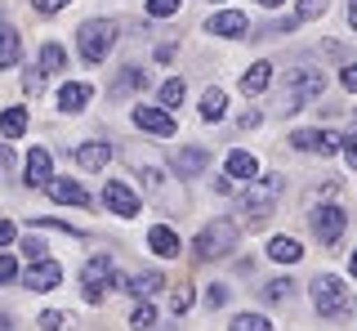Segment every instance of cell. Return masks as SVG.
<instances>
[{"mask_svg": "<svg viewBox=\"0 0 357 331\" xmlns=\"http://www.w3.org/2000/svg\"><path fill=\"white\" fill-rule=\"evenodd\" d=\"M170 309H174V314H188V309H192V291H188V286H174V291H170Z\"/></svg>", "mask_w": 357, "mask_h": 331, "instance_id": "836d02e7", "label": "cell"}, {"mask_svg": "<svg viewBox=\"0 0 357 331\" xmlns=\"http://www.w3.org/2000/svg\"><path fill=\"white\" fill-rule=\"evenodd\" d=\"M107 161H112V143H103V139H89L76 148V166H85V170H103Z\"/></svg>", "mask_w": 357, "mask_h": 331, "instance_id": "9a60e30c", "label": "cell"}, {"mask_svg": "<svg viewBox=\"0 0 357 331\" xmlns=\"http://www.w3.org/2000/svg\"><path fill=\"white\" fill-rule=\"evenodd\" d=\"M344 228H349V211H344V206H321V211H312V237H317L321 247H335V242L344 237Z\"/></svg>", "mask_w": 357, "mask_h": 331, "instance_id": "52a82bcc", "label": "cell"}, {"mask_svg": "<svg viewBox=\"0 0 357 331\" xmlns=\"http://www.w3.org/2000/svg\"><path fill=\"white\" fill-rule=\"evenodd\" d=\"M312 304H317L321 318H349L353 314V291L340 278H331V273H317V282H312Z\"/></svg>", "mask_w": 357, "mask_h": 331, "instance_id": "277c9868", "label": "cell"}, {"mask_svg": "<svg viewBox=\"0 0 357 331\" xmlns=\"http://www.w3.org/2000/svg\"><path fill=\"white\" fill-rule=\"evenodd\" d=\"M14 233H18V228H14V224H9V219H0V251H5V247H9V242H14Z\"/></svg>", "mask_w": 357, "mask_h": 331, "instance_id": "7bdbcfd3", "label": "cell"}, {"mask_svg": "<svg viewBox=\"0 0 357 331\" xmlns=\"http://www.w3.org/2000/svg\"><path fill=\"white\" fill-rule=\"evenodd\" d=\"M206 166H210V152H206V148H197V143H192V148H178V152H174V170H178V179H192V175L206 170Z\"/></svg>", "mask_w": 357, "mask_h": 331, "instance_id": "5bb4252c", "label": "cell"}, {"mask_svg": "<svg viewBox=\"0 0 357 331\" xmlns=\"http://www.w3.org/2000/svg\"><path fill=\"white\" fill-rule=\"evenodd\" d=\"M22 251H27V260H31V264H36V260H45V247H40L36 237H27V242H22Z\"/></svg>", "mask_w": 357, "mask_h": 331, "instance_id": "60d3db41", "label": "cell"}, {"mask_svg": "<svg viewBox=\"0 0 357 331\" xmlns=\"http://www.w3.org/2000/svg\"><path fill=\"white\" fill-rule=\"evenodd\" d=\"M290 291H295V282H290V278H273V282L264 286V300L268 304H282V300H290Z\"/></svg>", "mask_w": 357, "mask_h": 331, "instance_id": "4316f807", "label": "cell"}, {"mask_svg": "<svg viewBox=\"0 0 357 331\" xmlns=\"http://www.w3.org/2000/svg\"><path fill=\"white\" fill-rule=\"evenodd\" d=\"M134 126L148 130V135H161V139H170L174 130H178V126H174V117L165 112V108H148V103L134 108Z\"/></svg>", "mask_w": 357, "mask_h": 331, "instance_id": "30bf717a", "label": "cell"}, {"mask_svg": "<svg viewBox=\"0 0 357 331\" xmlns=\"http://www.w3.org/2000/svg\"><path fill=\"white\" fill-rule=\"evenodd\" d=\"M326 5H331V0H299V23H304V18H321V14H326Z\"/></svg>", "mask_w": 357, "mask_h": 331, "instance_id": "d6a6232c", "label": "cell"}, {"mask_svg": "<svg viewBox=\"0 0 357 331\" xmlns=\"http://www.w3.org/2000/svg\"><path fill=\"white\" fill-rule=\"evenodd\" d=\"M259 5H264V9H277V5H286V0H259Z\"/></svg>", "mask_w": 357, "mask_h": 331, "instance_id": "7dc6e473", "label": "cell"}, {"mask_svg": "<svg viewBox=\"0 0 357 331\" xmlns=\"http://www.w3.org/2000/svg\"><path fill=\"white\" fill-rule=\"evenodd\" d=\"M156 286H165L161 273H139V278H130V291H134V295H152Z\"/></svg>", "mask_w": 357, "mask_h": 331, "instance_id": "f1b7e54d", "label": "cell"}, {"mask_svg": "<svg viewBox=\"0 0 357 331\" xmlns=\"http://www.w3.org/2000/svg\"><path fill=\"white\" fill-rule=\"evenodd\" d=\"M9 166H14V148H9V143H0V170H9Z\"/></svg>", "mask_w": 357, "mask_h": 331, "instance_id": "ee69618b", "label": "cell"}, {"mask_svg": "<svg viewBox=\"0 0 357 331\" xmlns=\"http://www.w3.org/2000/svg\"><path fill=\"white\" fill-rule=\"evenodd\" d=\"M228 112V94L219 90V85H210L206 94H201V121H223Z\"/></svg>", "mask_w": 357, "mask_h": 331, "instance_id": "44dd1931", "label": "cell"}, {"mask_svg": "<svg viewBox=\"0 0 357 331\" xmlns=\"http://www.w3.org/2000/svg\"><path fill=\"white\" fill-rule=\"evenodd\" d=\"M290 143H295L299 152H321V157H335V152H340V135H335V130H295Z\"/></svg>", "mask_w": 357, "mask_h": 331, "instance_id": "9c48e42d", "label": "cell"}, {"mask_svg": "<svg viewBox=\"0 0 357 331\" xmlns=\"http://www.w3.org/2000/svg\"><path fill=\"white\" fill-rule=\"evenodd\" d=\"M89 98H94V90H89L85 81H67L63 90H59V108H63V112H81Z\"/></svg>", "mask_w": 357, "mask_h": 331, "instance_id": "d6986e66", "label": "cell"}, {"mask_svg": "<svg viewBox=\"0 0 357 331\" xmlns=\"http://www.w3.org/2000/svg\"><path fill=\"white\" fill-rule=\"evenodd\" d=\"M268 81H273V63H250V68L241 72V94H245V98L264 94Z\"/></svg>", "mask_w": 357, "mask_h": 331, "instance_id": "e0dca14e", "label": "cell"}, {"mask_svg": "<svg viewBox=\"0 0 357 331\" xmlns=\"http://www.w3.org/2000/svg\"><path fill=\"white\" fill-rule=\"evenodd\" d=\"M130 327H134V331H152V327H156V309H152L148 300H143V304L130 314Z\"/></svg>", "mask_w": 357, "mask_h": 331, "instance_id": "f546056e", "label": "cell"}, {"mask_svg": "<svg viewBox=\"0 0 357 331\" xmlns=\"http://www.w3.org/2000/svg\"><path fill=\"white\" fill-rule=\"evenodd\" d=\"M321 94H326V76L317 68H295V72H286L282 112H299L304 103H312V98H321Z\"/></svg>", "mask_w": 357, "mask_h": 331, "instance_id": "3957f363", "label": "cell"}, {"mask_svg": "<svg viewBox=\"0 0 357 331\" xmlns=\"http://www.w3.org/2000/svg\"><path fill=\"white\" fill-rule=\"evenodd\" d=\"M268 256H273L277 264H295L299 256H304V247H299L295 237H273L268 242Z\"/></svg>", "mask_w": 357, "mask_h": 331, "instance_id": "cb8c5ba5", "label": "cell"}, {"mask_svg": "<svg viewBox=\"0 0 357 331\" xmlns=\"http://www.w3.org/2000/svg\"><path fill=\"white\" fill-rule=\"evenodd\" d=\"M178 103H183V81H178V76H170V81L161 85V108L170 112V108H178Z\"/></svg>", "mask_w": 357, "mask_h": 331, "instance_id": "83f0119b", "label": "cell"}, {"mask_svg": "<svg viewBox=\"0 0 357 331\" xmlns=\"http://www.w3.org/2000/svg\"><path fill=\"white\" fill-rule=\"evenodd\" d=\"M103 206H107L112 215H121V219H134L143 202H139V193H134L130 184H121V179H107V184H103Z\"/></svg>", "mask_w": 357, "mask_h": 331, "instance_id": "ba28073f", "label": "cell"}, {"mask_svg": "<svg viewBox=\"0 0 357 331\" xmlns=\"http://www.w3.org/2000/svg\"><path fill=\"white\" fill-rule=\"evenodd\" d=\"M81 286H85V300L89 304H98L112 286H121V273L112 269V256H94V260H89L85 269H81Z\"/></svg>", "mask_w": 357, "mask_h": 331, "instance_id": "8992f818", "label": "cell"}, {"mask_svg": "<svg viewBox=\"0 0 357 331\" xmlns=\"http://www.w3.org/2000/svg\"><path fill=\"white\" fill-rule=\"evenodd\" d=\"M259 121H264V117L255 112V108H250V112H241V126H245V130H250V126H259Z\"/></svg>", "mask_w": 357, "mask_h": 331, "instance_id": "f6af8a7d", "label": "cell"}, {"mask_svg": "<svg viewBox=\"0 0 357 331\" xmlns=\"http://www.w3.org/2000/svg\"><path fill=\"white\" fill-rule=\"evenodd\" d=\"M349 23L357 27V0H353V5H349Z\"/></svg>", "mask_w": 357, "mask_h": 331, "instance_id": "bcb514c9", "label": "cell"}, {"mask_svg": "<svg viewBox=\"0 0 357 331\" xmlns=\"http://www.w3.org/2000/svg\"><path fill=\"white\" fill-rule=\"evenodd\" d=\"M14 278H18V260L0 251V286H5V282H14Z\"/></svg>", "mask_w": 357, "mask_h": 331, "instance_id": "d590c367", "label": "cell"}, {"mask_svg": "<svg viewBox=\"0 0 357 331\" xmlns=\"http://www.w3.org/2000/svg\"><path fill=\"white\" fill-rule=\"evenodd\" d=\"M50 179H54L50 152H45V148H31V152H27V179H22V184H27V189H45Z\"/></svg>", "mask_w": 357, "mask_h": 331, "instance_id": "4fadbf2b", "label": "cell"}, {"mask_svg": "<svg viewBox=\"0 0 357 331\" xmlns=\"http://www.w3.org/2000/svg\"><path fill=\"white\" fill-rule=\"evenodd\" d=\"M0 135H5V139H22V135H27V108H5V112H0Z\"/></svg>", "mask_w": 357, "mask_h": 331, "instance_id": "7402d4cb", "label": "cell"}, {"mask_svg": "<svg viewBox=\"0 0 357 331\" xmlns=\"http://www.w3.org/2000/svg\"><path fill=\"white\" fill-rule=\"evenodd\" d=\"M349 269H353V278H357V251H353V260H349Z\"/></svg>", "mask_w": 357, "mask_h": 331, "instance_id": "c3c4849f", "label": "cell"}, {"mask_svg": "<svg viewBox=\"0 0 357 331\" xmlns=\"http://www.w3.org/2000/svg\"><path fill=\"white\" fill-rule=\"evenodd\" d=\"M139 85H148V72H139V68H126V76H121V81L112 85V94H126V90H139Z\"/></svg>", "mask_w": 357, "mask_h": 331, "instance_id": "4dcf8cb0", "label": "cell"}, {"mask_svg": "<svg viewBox=\"0 0 357 331\" xmlns=\"http://www.w3.org/2000/svg\"><path fill=\"white\" fill-rule=\"evenodd\" d=\"M148 247H152L161 260H174L178 251H183V242H178V233H174V228L156 224V228H148Z\"/></svg>", "mask_w": 357, "mask_h": 331, "instance_id": "2e32d148", "label": "cell"}, {"mask_svg": "<svg viewBox=\"0 0 357 331\" xmlns=\"http://www.w3.org/2000/svg\"><path fill=\"white\" fill-rule=\"evenodd\" d=\"M340 148H344V161H349L353 170H357V130H353V135H344V139H340Z\"/></svg>", "mask_w": 357, "mask_h": 331, "instance_id": "74e56055", "label": "cell"}, {"mask_svg": "<svg viewBox=\"0 0 357 331\" xmlns=\"http://www.w3.org/2000/svg\"><path fill=\"white\" fill-rule=\"evenodd\" d=\"M18 54H22L18 31L9 27V23H0V68H14V63H18Z\"/></svg>", "mask_w": 357, "mask_h": 331, "instance_id": "603a6c76", "label": "cell"}, {"mask_svg": "<svg viewBox=\"0 0 357 331\" xmlns=\"http://www.w3.org/2000/svg\"><path fill=\"white\" fill-rule=\"evenodd\" d=\"M22 90H27V94H40V90H45V76H40V68H27V76H22Z\"/></svg>", "mask_w": 357, "mask_h": 331, "instance_id": "8d00e7d4", "label": "cell"}, {"mask_svg": "<svg viewBox=\"0 0 357 331\" xmlns=\"http://www.w3.org/2000/svg\"><path fill=\"white\" fill-rule=\"evenodd\" d=\"M210 36H245L250 31V18L241 9H223V14H210Z\"/></svg>", "mask_w": 357, "mask_h": 331, "instance_id": "7c38bea8", "label": "cell"}, {"mask_svg": "<svg viewBox=\"0 0 357 331\" xmlns=\"http://www.w3.org/2000/svg\"><path fill=\"white\" fill-rule=\"evenodd\" d=\"M76 50L85 63H107V54L116 50V23L112 18H89L76 31Z\"/></svg>", "mask_w": 357, "mask_h": 331, "instance_id": "7a4b0ae2", "label": "cell"}, {"mask_svg": "<svg viewBox=\"0 0 357 331\" xmlns=\"http://www.w3.org/2000/svg\"><path fill=\"white\" fill-rule=\"evenodd\" d=\"M63 68H67L63 45H45L40 50V76H54V72H63Z\"/></svg>", "mask_w": 357, "mask_h": 331, "instance_id": "d4e9b609", "label": "cell"}, {"mask_svg": "<svg viewBox=\"0 0 357 331\" xmlns=\"http://www.w3.org/2000/svg\"><path fill=\"white\" fill-rule=\"evenodd\" d=\"M282 189H286V175H259V179L245 189V197H241V215H245V224H264V219H273Z\"/></svg>", "mask_w": 357, "mask_h": 331, "instance_id": "6da1fadb", "label": "cell"}, {"mask_svg": "<svg viewBox=\"0 0 357 331\" xmlns=\"http://www.w3.org/2000/svg\"><path fill=\"white\" fill-rule=\"evenodd\" d=\"M45 189H50V197H54V202H63V206H85V202H89L85 189H81L76 179H50Z\"/></svg>", "mask_w": 357, "mask_h": 331, "instance_id": "ac0fdd59", "label": "cell"}, {"mask_svg": "<svg viewBox=\"0 0 357 331\" xmlns=\"http://www.w3.org/2000/svg\"><path fill=\"white\" fill-rule=\"evenodd\" d=\"M59 282H63V264H59V260H50V256L36 260L27 273H22V286H31V291H54Z\"/></svg>", "mask_w": 357, "mask_h": 331, "instance_id": "8fae6325", "label": "cell"}, {"mask_svg": "<svg viewBox=\"0 0 357 331\" xmlns=\"http://www.w3.org/2000/svg\"><path fill=\"white\" fill-rule=\"evenodd\" d=\"M148 14L152 18H170V14H178V0H148Z\"/></svg>", "mask_w": 357, "mask_h": 331, "instance_id": "e575fe53", "label": "cell"}, {"mask_svg": "<svg viewBox=\"0 0 357 331\" xmlns=\"http://www.w3.org/2000/svg\"><path fill=\"white\" fill-rule=\"evenodd\" d=\"M340 81H344V90H353V94H357V63H349V68H344Z\"/></svg>", "mask_w": 357, "mask_h": 331, "instance_id": "b9f144b4", "label": "cell"}, {"mask_svg": "<svg viewBox=\"0 0 357 331\" xmlns=\"http://www.w3.org/2000/svg\"><path fill=\"white\" fill-rule=\"evenodd\" d=\"M228 179H245V184L259 179V161H255V152H232V157H228Z\"/></svg>", "mask_w": 357, "mask_h": 331, "instance_id": "ffe728a7", "label": "cell"}, {"mask_svg": "<svg viewBox=\"0 0 357 331\" xmlns=\"http://www.w3.org/2000/svg\"><path fill=\"white\" fill-rule=\"evenodd\" d=\"M228 331H273V323H268L264 314H237L228 323Z\"/></svg>", "mask_w": 357, "mask_h": 331, "instance_id": "484cf974", "label": "cell"}, {"mask_svg": "<svg viewBox=\"0 0 357 331\" xmlns=\"http://www.w3.org/2000/svg\"><path fill=\"white\" fill-rule=\"evenodd\" d=\"M36 323H40L45 331H67V323H72V318H67V314H59V309H45V314L36 318Z\"/></svg>", "mask_w": 357, "mask_h": 331, "instance_id": "1f68e13d", "label": "cell"}, {"mask_svg": "<svg viewBox=\"0 0 357 331\" xmlns=\"http://www.w3.org/2000/svg\"><path fill=\"white\" fill-rule=\"evenodd\" d=\"M232 247H237V224H232V219H215V224H206L197 233V242H192V251L201 260H223Z\"/></svg>", "mask_w": 357, "mask_h": 331, "instance_id": "5b68a950", "label": "cell"}, {"mask_svg": "<svg viewBox=\"0 0 357 331\" xmlns=\"http://www.w3.org/2000/svg\"><path fill=\"white\" fill-rule=\"evenodd\" d=\"M223 300H228V286H219V282H215V286L206 291V304H210V309H219Z\"/></svg>", "mask_w": 357, "mask_h": 331, "instance_id": "f35d334b", "label": "cell"}, {"mask_svg": "<svg viewBox=\"0 0 357 331\" xmlns=\"http://www.w3.org/2000/svg\"><path fill=\"white\" fill-rule=\"evenodd\" d=\"M63 5H67V0H31V9H36V14H59Z\"/></svg>", "mask_w": 357, "mask_h": 331, "instance_id": "ab89813d", "label": "cell"}]
</instances>
